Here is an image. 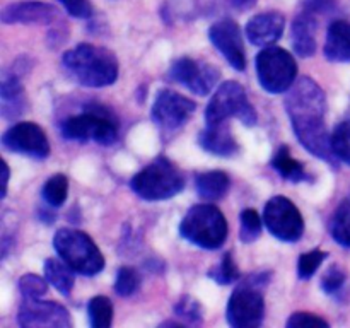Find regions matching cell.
<instances>
[{
  "mask_svg": "<svg viewBox=\"0 0 350 328\" xmlns=\"http://www.w3.org/2000/svg\"><path fill=\"white\" fill-rule=\"evenodd\" d=\"M286 108L294 133L306 150L325 161H334L332 135L325 125L327 98L323 89L313 79L301 77L287 92Z\"/></svg>",
  "mask_w": 350,
  "mask_h": 328,
  "instance_id": "6da1fadb",
  "label": "cell"
},
{
  "mask_svg": "<svg viewBox=\"0 0 350 328\" xmlns=\"http://www.w3.org/2000/svg\"><path fill=\"white\" fill-rule=\"evenodd\" d=\"M64 65L68 74L82 85L105 87L118 79V62L109 50L82 43L64 55Z\"/></svg>",
  "mask_w": 350,
  "mask_h": 328,
  "instance_id": "7a4b0ae2",
  "label": "cell"
},
{
  "mask_svg": "<svg viewBox=\"0 0 350 328\" xmlns=\"http://www.w3.org/2000/svg\"><path fill=\"white\" fill-rule=\"evenodd\" d=\"M270 273H253L239 284L229 297L228 321L234 328L260 327L265 314L263 289L269 286Z\"/></svg>",
  "mask_w": 350,
  "mask_h": 328,
  "instance_id": "3957f363",
  "label": "cell"
},
{
  "mask_svg": "<svg viewBox=\"0 0 350 328\" xmlns=\"http://www.w3.org/2000/svg\"><path fill=\"white\" fill-rule=\"evenodd\" d=\"M53 248L74 272L96 275L105 269V256L85 232L77 229H58L53 236Z\"/></svg>",
  "mask_w": 350,
  "mask_h": 328,
  "instance_id": "277c9868",
  "label": "cell"
},
{
  "mask_svg": "<svg viewBox=\"0 0 350 328\" xmlns=\"http://www.w3.org/2000/svg\"><path fill=\"white\" fill-rule=\"evenodd\" d=\"M185 239L205 249H215L224 245L228 238V221L215 205H195L180 224Z\"/></svg>",
  "mask_w": 350,
  "mask_h": 328,
  "instance_id": "5b68a950",
  "label": "cell"
},
{
  "mask_svg": "<svg viewBox=\"0 0 350 328\" xmlns=\"http://www.w3.org/2000/svg\"><path fill=\"white\" fill-rule=\"evenodd\" d=\"M132 190L144 200H167L185 188L183 174L167 157H156L132 178Z\"/></svg>",
  "mask_w": 350,
  "mask_h": 328,
  "instance_id": "8992f818",
  "label": "cell"
},
{
  "mask_svg": "<svg viewBox=\"0 0 350 328\" xmlns=\"http://www.w3.org/2000/svg\"><path fill=\"white\" fill-rule=\"evenodd\" d=\"M62 133L68 140L111 146L118 139V122L106 108L98 105L88 106L84 113L70 116L62 123Z\"/></svg>",
  "mask_w": 350,
  "mask_h": 328,
  "instance_id": "52a82bcc",
  "label": "cell"
},
{
  "mask_svg": "<svg viewBox=\"0 0 350 328\" xmlns=\"http://www.w3.org/2000/svg\"><path fill=\"white\" fill-rule=\"evenodd\" d=\"M234 116L241 120L245 125L253 126L258 120L255 108L250 102L243 85L236 81H228L215 91L212 99L205 108V122L207 125L224 123L226 120Z\"/></svg>",
  "mask_w": 350,
  "mask_h": 328,
  "instance_id": "ba28073f",
  "label": "cell"
},
{
  "mask_svg": "<svg viewBox=\"0 0 350 328\" xmlns=\"http://www.w3.org/2000/svg\"><path fill=\"white\" fill-rule=\"evenodd\" d=\"M256 75L265 91L280 94L293 87L297 77V64L289 51L267 46L256 55Z\"/></svg>",
  "mask_w": 350,
  "mask_h": 328,
  "instance_id": "9c48e42d",
  "label": "cell"
},
{
  "mask_svg": "<svg viewBox=\"0 0 350 328\" xmlns=\"http://www.w3.org/2000/svg\"><path fill=\"white\" fill-rule=\"evenodd\" d=\"M263 221L275 238L294 243L303 236L304 221L299 208L286 197H273L267 202Z\"/></svg>",
  "mask_w": 350,
  "mask_h": 328,
  "instance_id": "30bf717a",
  "label": "cell"
},
{
  "mask_svg": "<svg viewBox=\"0 0 350 328\" xmlns=\"http://www.w3.org/2000/svg\"><path fill=\"white\" fill-rule=\"evenodd\" d=\"M195 108L197 105L187 96H181L173 89H163L157 92L150 115L161 128L176 130L187 123V120L195 113Z\"/></svg>",
  "mask_w": 350,
  "mask_h": 328,
  "instance_id": "8fae6325",
  "label": "cell"
},
{
  "mask_svg": "<svg viewBox=\"0 0 350 328\" xmlns=\"http://www.w3.org/2000/svg\"><path fill=\"white\" fill-rule=\"evenodd\" d=\"M2 146L10 152L24 154L34 159H44L50 154L46 133L31 122H21L10 126L2 137Z\"/></svg>",
  "mask_w": 350,
  "mask_h": 328,
  "instance_id": "7c38bea8",
  "label": "cell"
},
{
  "mask_svg": "<svg viewBox=\"0 0 350 328\" xmlns=\"http://www.w3.org/2000/svg\"><path fill=\"white\" fill-rule=\"evenodd\" d=\"M171 77L178 84L185 85L193 94L205 96L217 84L221 74H219V70L214 65L183 57L173 64V67H171Z\"/></svg>",
  "mask_w": 350,
  "mask_h": 328,
  "instance_id": "4fadbf2b",
  "label": "cell"
},
{
  "mask_svg": "<svg viewBox=\"0 0 350 328\" xmlns=\"http://www.w3.org/2000/svg\"><path fill=\"white\" fill-rule=\"evenodd\" d=\"M17 321L24 328H68L70 316L64 306L51 301L26 299L19 308Z\"/></svg>",
  "mask_w": 350,
  "mask_h": 328,
  "instance_id": "5bb4252c",
  "label": "cell"
},
{
  "mask_svg": "<svg viewBox=\"0 0 350 328\" xmlns=\"http://www.w3.org/2000/svg\"><path fill=\"white\" fill-rule=\"evenodd\" d=\"M212 44L222 53V57L232 65L238 72H243L246 67L245 44H243L241 29L231 19H222L215 23L208 31Z\"/></svg>",
  "mask_w": 350,
  "mask_h": 328,
  "instance_id": "9a60e30c",
  "label": "cell"
},
{
  "mask_svg": "<svg viewBox=\"0 0 350 328\" xmlns=\"http://www.w3.org/2000/svg\"><path fill=\"white\" fill-rule=\"evenodd\" d=\"M286 19L279 12H265L252 17L246 24V38L256 46H270L282 36Z\"/></svg>",
  "mask_w": 350,
  "mask_h": 328,
  "instance_id": "2e32d148",
  "label": "cell"
},
{
  "mask_svg": "<svg viewBox=\"0 0 350 328\" xmlns=\"http://www.w3.org/2000/svg\"><path fill=\"white\" fill-rule=\"evenodd\" d=\"M57 9L41 2H16L2 10L5 24H48L57 17Z\"/></svg>",
  "mask_w": 350,
  "mask_h": 328,
  "instance_id": "e0dca14e",
  "label": "cell"
},
{
  "mask_svg": "<svg viewBox=\"0 0 350 328\" xmlns=\"http://www.w3.org/2000/svg\"><path fill=\"white\" fill-rule=\"evenodd\" d=\"M198 144L202 149L207 152L215 154V156H232L238 150L234 137H232L229 126L224 123H215V125H207V128L202 130L198 135Z\"/></svg>",
  "mask_w": 350,
  "mask_h": 328,
  "instance_id": "ac0fdd59",
  "label": "cell"
},
{
  "mask_svg": "<svg viewBox=\"0 0 350 328\" xmlns=\"http://www.w3.org/2000/svg\"><path fill=\"white\" fill-rule=\"evenodd\" d=\"M323 51L330 62H350V23L335 20L330 24Z\"/></svg>",
  "mask_w": 350,
  "mask_h": 328,
  "instance_id": "d6986e66",
  "label": "cell"
},
{
  "mask_svg": "<svg viewBox=\"0 0 350 328\" xmlns=\"http://www.w3.org/2000/svg\"><path fill=\"white\" fill-rule=\"evenodd\" d=\"M0 99H2V116L7 120H14L23 115L24 106V89L19 82V77L14 74H3L2 85H0Z\"/></svg>",
  "mask_w": 350,
  "mask_h": 328,
  "instance_id": "ffe728a7",
  "label": "cell"
},
{
  "mask_svg": "<svg viewBox=\"0 0 350 328\" xmlns=\"http://www.w3.org/2000/svg\"><path fill=\"white\" fill-rule=\"evenodd\" d=\"M314 27L317 20L311 12H303L294 19L293 23V46L299 57L308 58L317 50V40H314Z\"/></svg>",
  "mask_w": 350,
  "mask_h": 328,
  "instance_id": "44dd1931",
  "label": "cell"
},
{
  "mask_svg": "<svg viewBox=\"0 0 350 328\" xmlns=\"http://www.w3.org/2000/svg\"><path fill=\"white\" fill-rule=\"evenodd\" d=\"M231 180L224 171H208L197 176V191L205 200H219L228 193Z\"/></svg>",
  "mask_w": 350,
  "mask_h": 328,
  "instance_id": "7402d4cb",
  "label": "cell"
},
{
  "mask_svg": "<svg viewBox=\"0 0 350 328\" xmlns=\"http://www.w3.org/2000/svg\"><path fill=\"white\" fill-rule=\"evenodd\" d=\"M44 277L60 294L68 296L74 287V270L64 260L48 258L44 263Z\"/></svg>",
  "mask_w": 350,
  "mask_h": 328,
  "instance_id": "603a6c76",
  "label": "cell"
},
{
  "mask_svg": "<svg viewBox=\"0 0 350 328\" xmlns=\"http://www.w3.org/2000/svg\"><path fill=\"white\" fill-rule=\"evenodd\" d=\"M272 166L289 181H303L308 178L306 171H304V166L299 163V161H296L293 156H291L289 147L287 146H282L279 150H277L275 156H273L272 159Z\"/></svg>",
  "mask_w": 350,
  "mask_h": 328,
  "instance_id": "cb8c5ba5",
  "label": "cell"
},
{
  "mask_svg": "<svg viewBox=\"0 0 350 328\" xmlns=\"http://www.w3.org/2000/svg\"><path fill=\"white\" fill-rule=\"evenodd\" d=\"M330 232L338 245L350 248V200L340 202L330 222Z\"/></svg>",
  "mask_w": 350,
  "mask_h": 328,
  "instance_id": "d4e9b609",
  "label": "cell"
},
{
  "mask_svg": "<svg viewBox=\"0 0 350 328\" xmlns=\"http://www.w3.org/2000/svg\"><path fill=\"white\" fill-rule=\"evenodd\" d=\"M89 320L94 328H108L113 323V304L108 297L96 296L89 303Z\"/></svg>",
  "mask_w": 350,
  "mask_h": 328,
  "instance_id": "484cf974",
  "label": "cell"
},
{
  "mask_svg": "<svg viewBox=\"0 0 350 328\" xmlns=\"http://www.w3.org/2000/svg\"><path fill=\"white\" fill-rule=\"evenodd\" d=\"M68 191V180L65 174H55L44 183L43 187V198L51 207H60L67 200Z\"/></svg>",
  "mask_w": 350,
  "mask_h": 328,
  "instance_id": "4316f807",
  "label": "cell"
},
{
  "mask_svg": "<svg viewBox=\"0 0 350 328\" xmlns=\"http://www.w3.org/2000/svg\"><path fill=\"white\" fill-rule=\"evenodd\" d=\"M332 150L335 157L350 166V120L338 123L332 133Z\"/></svg>",
  "mask_w": 350,
  "mask_h": 328,
  "instance_id": "83f0119b",
  "label": "cell"
},
{
  "mask_svg": "<svg viewBox=\"0 0 350 328\" xmlns=\"http://www.w3.org/2000/svg\"><path fill=\"white\" fill-rule=\"evenodd\" d=\"M208 275H211L217 284H222V286H228V284H232L234 280H238L239 270L238 266L234 265V260H232L231 253H226V255L222 256L221 263H217V265L211 270Z\"/></svg>",
  "mask_w": 350,
  "mask_h": 328,
  "instance_id": "f1b7e54d",
  "label": "cell"
},
{
  "mask_svg": "<svg viewBox=\"0 0 350 328\" xmlns=\"http://www.w3.org/2000/svg\"><path fill=\"white\" fill-rule=\"evenodd\" d=\"M262 232V219H260L258 212L253 208H245L241 212V232L239 238L243 243H253Z\"/></svg>",
  "mask_w": 350,
  "mask_h": 328,
  "instance_id": "f546056e",
  "label": "cell"
},
{
  "mask_svg": "<svg viewBox=\"0 0 350 328\" xmlns=\"http://www.w3.org/2000/svg\"><path fill=\"white\" fill-rule=\"evenodd\" d=\"M327 256L328 253L321 251V249H313V251L301 255L299 262H297V275H299V279L306 280L313 277V273L320 269V265Z\"/></svg>",
  "mask_w": 350,
  "mask_h": 328,
  "instance_id": "4dcf8cb0",
  "label": "cell"
},
{
  "mask_svg": "<svg viewBox=\"0 0 350 328\" xmlns=\"http://www.w3.org/2000/svg\"><path fill=\"white\" fill-rule=\"evenodd\" d=\"M139 284L140 279L137 270L132 269V266H122V269L118 270V275H116L115 290L118 296H132L137 290V287H139Z\"/></svg>",
  "mask_w": 350,
  "mask_h": 328,
  "instance_id": "1f68e13d",
  "label": "cell"
},
{
  "mask_svg": "<svg viewBox=\"0 0 350 328\" xmlns=\"http://www.w3.org/2000/svg\"><path fill=\"white\" fill-rule=\"evenodd\" d=\"M19 290L24 299H40L48 290L46 280L41 279L40 275H34V273H26V275L21 277Z\"/></svg>",
  "mask_w": 350,
  "mask_h": 328,
  "instance_id": "d6a6232c",
  "label": "cell"
},
{
  "mask_svg": "<svg viewBox=\"0 0 350 328\" xmlns=\"http://www.w3.org/2000/svg\"><path fill=\"white\" fill-rule=\"evenodd\" d=\"M174 313H176V316L180 314L181 318L188 320L190 323H200L202 320L200 304L188 296L181 297V299L178 301L176 306H174Z\"/></svg>",
  "mask_w": 350,
  "mask_h": 328,
  "instance_id": "836d02e7",
  "label": "cell"
},
{
  "mask_svg": "<svg viewBox=\"0 0 350 328\" xmlns=\"http://www.w3.org/2000/svg\"><path fill=\"white\" fill-rule=\"evenodd\" d=\"M287 327L289 328H306V327H328V321L323 318L314 316L311 313H294L293 316L287 320Z\"/></svg>",
  "mask_w": 350,
  "mask_h": 328,
  "instance_id": "e575fe53",
  "label": "cell"
},
{
  "mask_svg": "<svg viewBox=\"0 0 350 328\" xmlns=\"http://www.w3.org/2000/svg\"><path fill=\"white\" fill-rule=\"evenodd\" d=\"M58 2L65 7V10L72 17L88 19V17L92 16V5L89 3V0H58Z\"/></svg>",
  "mask_w": 350,
  "mask_h": 328,
  "instance_id": "d590c367",
  "label": "cell"
},
{
  "mask_svg": "<svg viewBox=\"0 0 350 328\" xmlns=\"http://www.w3.org/2000/svg\"><path fill=\"white\" fill-rule=\"evenodd\" d=\"M345 282V273L342 272L338 266H332L327 273H325L323 280H321V286H323V290L328 294H334L344 286Z\"/></svg>",
  "mask_w": 350,
  "mask_h": 328,
  "instance_id": "8d00e7d4",
  "label": "cell"
},
{
  "mask_svg": "<svg viewBox=\"0 0 350 328\" xmlns=\"http://www.w3.org/2000/svg\"><path fill=\"white\" fill-rule=\"evenodd\" d=\"M334 5V0H306L304 7H306V12L311 14H320L330 10V7Z\"/></svg>",
  "mask_w": 350,
  "mask_h": 328,
  "instance_id": "74e56055",
  "label": "cell"
},
{
  "mask_svg": "<svg viewBox=\"0 0 350 328\" xmlns=\"http://www.w3.org/2000/svg\"><path fill=\"white\" fill-rule=\"evenodd\" d=\"M2 169H3V176H2V180H3L2 198H3V197H5V193H7V183H9V167H7L5 161H3V163H2Z\"/></svg>",
  "mask_w": 350,
  "mask_h": 328,
  "instance_id": "f35d334b",
  "label": "cell"
},
{
  "mask_svg": "<svg viewBox=\"0 0 350 328\" xmlns=\"http://www.w3.org/2000/svg\"><path fill=\"white\" fill-rule=\"evenodd\" d=\"M234 2V5H238L239 9H248V7H252L253 3H255V0H232Z\"/></svg>",
  "mask_w": 350,
  "mask_h": 328,
  "instance_id": "ab89813d",
  "label": "cell"
}]
</instances>
